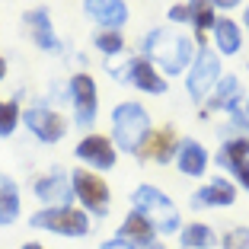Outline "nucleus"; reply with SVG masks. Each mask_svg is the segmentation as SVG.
<instances>
[{
  "mask_svg": "<svg viewBox=\"0 0 249 249\" xmlns=\"http://www.w3.org/2000/svg\"><path fill=\"white\" fill-rule=\"evenodd\" d=\"M195 52H198L195 38H192L185 29L169 26V22L166 26L147 29L144 36H141V48H138L141 58L150 61L166 80L169 77H185L189 64L195 61Z\"/></svg>",
  "mask_w": 249,
  "mask_h": 249,
  "instance_id": "1",
  "label": "nucleus"
},
{
  "mask_svg": "<svg viewBox=\"0 0 249 249\" xmlns=\"http://www.w3.org/2000/svg\"><path fill=\"white\" fill-rule=\"evenodd\" d=\"M150 131H154V115H150V109L141 99L115 103V109L109 115V138L118 147V154L138 157L144 150Z\"/></svg>",
  "mask_w": 249,
  "mask_h": 249,
  "instance_id": "2",
  "label": "nucleus"
},
{
  "mask_svg": "<svg viewBox=\"0 0 249 249\" xmlns=\"http://www.w3.org/2000/svg\"><path fill=\"white\" fill-rule=\"evenodd\" d=\"M131 211H141L150 224H154L157 236H179L182 230V214H179V205L160 185H150V182H141L138 189L131 192Z\"/></svg>",
  "mask_w": 249,
  "mask_h": 249,
  "instance_id": "3",
  "label": "nucleus"
},
{
  "mask_svg": "<svg viewBox=\"0 0 249 249\" xmlns=\"http://www.w3.org/2000/svg\"><path fill=\"white\" fill-rule=\"evenodd\" d=\"M103 71L109 73L115 83H124V87H134L144 96H166L169 80L157 71L154 64L141 54H118V58H106Z\"/></svg>",
  "mask_w": 249,
  "mask_h": 249,
  "instance_id": "4",
  "label": "nucleus"
},
{
  "mask_svg": "<svg viewBox=\"0 0 249 249\" xmlns=\"http://www.w3.org/2000/svg\"><path fill=\"white\" fill-rule=\"evenodd\" d=\"M71 189H73V205L83 208L93 220H106L112 211V185L106 182L103 173H93L87 166L71 169Z\"/></svg>",
  "mask_w": 249,
  "mask_h": 249,
  "instance_id": "5",
  "label": "nucleus"
},
{
  "mask_svg": "<svg viewBox=\"0 0 249 249\" xmlns=\"http://www.w3.org/2000/svg\"><path fill=\"white\" fill-rule=\"evenodd\" d=\"M29 227L45 230L54 236H67V240H80L89 236L93 230V217L77 205H58V208H36L29 214Z\"/></svg>",
  "mask_w": 249,
  "mask_h": 249,
  "instance_id": "6",
  "label": "nucleus"
},
{
  "mask_svg": "<svg viewBox=\"0 0 249 249\" xmlns=\"http://www.w3.org/2000/svg\"><path fill=\"white\" fill-rule=\"evenodd\" d=\"M67 99L73 109V128L89 134L99 118V83L89 71H73L67 77Z\"/></svg>",
  "mask_w": 249,
  "mask_h": 249,
  "instance_id": "7",
  "label": "nucleus"
},
{
  "mask_svg": "<svg viewBox=\"0 0 249 249\" xmlns=\"http://www.w3.org/2000/svg\"><path fill=\"white\" fill-rule=\"evenodd\" d=\"M220 77H224V58L214 52L211 45L198 48L195 61L189 64V71H185V77H182V80H185V96H189L192 103L201 109L205 99L211 96V89L217 87Z\"/></svg>",
  "mask_w": 249,
  "mask_h": 249,
  "instance_id": "8",
  "label": "nucleus"
},
{
  "mask_svg": "<svg viewBox=\"0 0 249 249\" xmlns=\"http://www.w3.org/2000/svg\"><path fill=\"white\" fill-rule=\"evenodd\" d=\"M22 128H26L38 144L54 147V144H61V141L67 138V131H71V118H67L61 109L48 106L45 99H38V103H32V106L22 109Z\"/></svg>",
  "mask_w": 249,
  "mask_h": 249,
  "instance_id": "9",
  "label": "nucleus"
},
{
  "mask_svg": "<svg viewBox=\"0 0 249 249\" xmlns=\"http://www.w3.org/2000/svg\"><path fill=\"white\" fill-rule=\"evenodd\" d=\"M32 195L38 208H58L73 205V189H71V169H61V163H52L48 173L32 179Z\"/></svg>",
  "mask_w": 249,
  "mask_h": 249,
  "instance_id": "10",
  "label": "nucleus"
},
{
  "mask_svg": "<svg viewBox=\"0 0 249 249\" xmlns=\"http://www.w3.org/2000/svg\"><path fill=\"white\" fill-rule=\"evenodd\" d=\"M73 157H77L87 169H93V173H109V169H115V163H118V147L112 144L109 134L89 131V134H83V138L77 141Z\"/></svg>",
  "mask_w": 249,
  "mask_h": 249,
  "instance_id": "11",
  "label": "nucleus"
},
{
  "mask_svg": "<svg viewBox=\"0 0 249 249\" xmlns=\"http://www.w3.org/2000/svg\"><path fill=\"white\" fill-rule=\"evenodd\" d=\"M22 29L29 36V42L36 45L38 52L45 54H61L64 52V42H61L58 29H54V19H52V10L48 7H32L22 13Z\"/></svg>",
  "mask_w": 249,
  "mask_h": 249,
  "instance_id": "12",
  "label": "nucleus"
},
{
  "mask_svg": "<svg viewBox=\"0 0 249 249\" xmlns=\"http://www.w3.org/2000/svg\"><path fill=\"white\" fill-rule=\"evenodd\" d=\"M236 198H240V189H236L233 179L211 176L208 182H201L195 192H192L189 205H192V211H205V208H230V205H236Z\"/></svg>",
  "mask_w": 249,
  "mask_h": 249,
  "instance_id": "13",
  "label": "nucleus"
},
{
  "mask_svg": "<svg viewBox=\"0 0 249 249\" xmlns=\"http://www.w3.org/2000/svg\"><path fill=\"white\" fill-rule=\"evenodd\" d=\"M176 173L185 179H205L208 169H211L214 157L205 144L198 138H179V147H176Z\"/></svg>",
  "mask_w": 249,
  "mask_h": 249,
  "instance_id": "14",
  "label": "nucleus"
},
{
  "mask_svg": "<svg viewBox=\"0 0 249 249\" xmlns=\"http://www.w3.org/2000/svg\"><path fill=\"white\" fill-rule=\"evenodd\" d=\"M83 16L96 29L124 32V26L131 19V10H128V0H83Z\"/></svg>",
  "mask_w": 249,
  "mask_h": 249,
  "instance_id": "15",
  "label": "nucleus"
},
{
  "mask_svg": "<svg viewBox=\"0 0 249 249\" xmlns=\"http://www.w3.org/2000/svg\"><path fill=\"white\" fill-rule=\"evenodd\" d=\"M243 96H246L243 80L236 77V73H224V77L217 80V87L211 89V96L205 99V106L198 109V118H208L211 112H230L233 106L243 103Z\"/></svg>",
  "mask_w": 249,
  "mask_h": 249,
  "instance_id": "16",
  "label": "nucleus"
},
{
  "mask_svg": "<svg viewBox=\"0 0 249 249\" xmlns=\"http://www.w3.org/2000/svg\"><path fill=\"white\" fill-rule=\"evenodd\" d=\"M176 147H179V134L173 124H154V131L147 138L144 150L138 154V160H150V163H173L176 160Z\"/></svg>",
  "mask_w": 249,
  "mask_h": 249,
  "instance_id": "17",
  "label": "nucleus"
},
{
  "mask_svg": "<svg viewBox=\"0 0 249 249\" xmlns=\"http://www.w3.org/2000/svg\"><path fill=\"white\" fill-rule=\"evenodd\" d=\"M243 42H246V32H243L240 19L233 16H217L211 29V48L220 54V58H236L243 52Z\"/></svg>",
  "mask_w": 249,
  "mask_h": 249,
  "instance_id": "18",
  "label": "nucleus"
},
{
  "mask_svg": "<svg viewBox=\"0 0 249 249\" xmlns=\"http://www.w3.org/2000/svg\"><path fill=\"white\" fill-rule=\"evenodd\" d=\"M185 7H189V29H192V38H195L198 48H205L211 45V29L214 22H217V10H214L211 0H185Z\"/></svg>",
  "mask_w": 249,
  "mask_h": 249,
  "instance_id": "19",
  "label": "nucleus"
},
{
  "mask_svg": "<svg viewBox=\"0 0 249 249\" xmlns=\"http://www.w3.org/2000/svg\"><path fill=\"white\" fill-rule=\"evenodd\" d=\"M22 217V192L10 173H0V230L13 227Z\"/></svg>",
  "mask_w": 249,
  "mask_h": 249,
  "instance_id": "20",
  "label": "nucleus"
},
{
  "mask_svg": "<svg viewBox=\"0 0 249 249\" xmlns=\"http://www.w3.org/2000/svg\"><path fill=\"white\" fill-rule=\"evenodd\" d=\"M115 236H122L124 243H131V246H138V249H144V246H150L154 240H160L157 230H154V224H150L141 211H128V214H124V220L118 224Z\"/></svg>",
  "mask_w": 249,
  "mask_h": 249,
  "instance_id": "21",
  "label": "nucleus"
},
{
  "mask_svg": "<svg viewBox=\"0 0 249 249\" xmlns=\"http://www.w3.org/2000/svg\"><path fill=\"white\" fill-rule=\"evenodd\" d=\"M214 166L224 169V173H233L240 163L249 160V134H236V138L220 141V147L214 150Z\"/></svg>",
  "mask_w": 249,
  "mask_h": 249,
  "instance_id": "22",
  "label": "nucleus"
},
{
  "mask_svg": "<svg viewBox=\"0 0 249 249\" xmlns=\"http://www.w3.org/2000/svg\"><path fill=\"white\" fill-rule=\"evenodd\" d=\"M217 243H220L217 230L205 220H189L179 230V246L182 249H217Z\"/></svg>",
  "mask_w": 249,
  "mask_h": 249,
  "instance_id": "23",
  "label": "nucleus"
},
{
  "mask_svg": "<svg viewBox=\"0 0 249 249\" xmlns=\"http://www.w3.org/2000/svg\"><path fill=\"white\" fill-rule=\"evenodd\" d=\"M96 52L103 58H118V54L128 52V42H124V32L118 29H93V38H89Z\"/></svg>",
  "mask_w": 249,
  "mask_h": 249,
  "instance_id": "24",
  "label": "nucleus"
},
{
  "mask_svg": "<svg viewBox=\"0 0 249 249\" xmlns=\"http://www.w3.org/2000/svg\"><path fill=\"white\" fill-rule=\"evenodd\" d=\"M22 124V103L19 99H0V138H13Z\"/></svg>",
  "mask_w": 249,
  "mask_h": 249,
  "instance_id": "25",
  "label": "nucleus"
},
{
  "mask_svg": "<svg viewBox=\"0 0 249 249\" xmlns=\"http://www.w3.org/2000/svg\"><path fill=\"white\" fill-rule=\"evenodd\" d=\"M217 249H249V227H246V224L227 227L224 233H220Z\"/></svg>",
  "mask_w": 249,
  "mask_h": 249,
  "instance_id": "26",
  "label": "nucleus"
},
{
  "mask_svg": "<svg viewBox=\"0 0 249 249\" xmlns=\"http://www.w3.org/2000/svg\"><path fill=\"white\" fill-rule=\"evenodd\" d=\"M166 22H169V26H176V29H185V26H189V7H185V3H169Z\"/></svg>",
  "mask_w": 249,
  "mask_h": 249,
  "instance_id": "27",
  "label": "nucleus"
},
{
  "mask_svg": "<svg viewBox=\"0 0 249 249\" xmlns=\"http://www.w3.org/2000/svg\"><path fill=\"white\" fill-rule=\"evenodd\" d=\"M230 179L236 182V189H240V192H249V160H246V163H240V166L230 173Z\"/></svg>",
  "mask_w": 249,
  "mask_h": 249,
  "instance_id": "28",
  "label": "nucleus"
},
{
  "mask_svg": "<svg viewBox=\"0 0 249 249\" xmlns=\"http://www.w3.org/2000/svg\"><path fill=\"white\" fill-rule=\"evenodd\" d=\"M211 3H214V10H217L220 16H227V13H233V10L246 7V0H211Z\"/></svg>",
  "mask_w": 249,
  "mask_h": 249,
  "instance_id": "29",
  "label": "nucleus"
},
{
  "mask_svg": "<svg viewBox=\"0 0 249 249\" xmlns=\"http://www.w3.org/2000/svg\"><path fill=\"white\" fill-rule=\"evenodd\" d=\"M99 249H138V246L124 243L122 236H109V240H103V243H99Z\"/></svg>",
  "mask_w": 249,
  "mask_h": 249,
  "instance_id": "30",
  "label": "nucleus"
},
{
  "mask_svg": "<svg viewBox=\"0 0 249 249\" xmlns=\"http://www.w3.org/2000/svg\"><path fill=\"white\" fill-rule=\"evenodd\" d=\"M7 73H10V61L3 58V54H0V83L7 80Z\"/></svg>",
  "mask_w": 249,
  "mask_h": 249,
  "instance_id": "31",
  "label": "nucleus"
},
{
  "mask_svg": "<svg viewBox=\"0 0 249 249\" xmlns=\"http://www.w3.org/2000/svg\"><path fill=\"white\" fill-rule=\"evenodd\" d=\"M19 249H48V246H45V243H38V240H26Z\"/></svg>",
  "mask_w": 249,
  "mask_h": 249,
  "instance_id": "32",
  "label": "nucleus"
},
{
  "mask_svg": "<svg viewBox=\"0 0 249 249\" xmlns=\"http://www.w3.org/2000/svg\"><path fill=\"white\" fill-rule=\"evenodd\" d=\"M240 26H243V32H249V3L243 7V19H240Z\"/></svg>",
  "mask_w": 249,
  "mask_h": 249,
  "instance_id": "33",
  "label": "nucleus"
},
{
  "mask_svg": "<svg viewBox=\"0 0 249 249\" xmlns=\"http://www.w3.org/2000/svg\"><path fill=\"white\" fill-rule=\"evenodd\" d=\"M144 249H169V246H166V243H163V240H154V243H150V246H144Z\"/></svg>",
  "mask_w": 249,
  "mask_h": 249,
  "instance_id": "34",
  "label": "nucleus"
},
{
  "mask_svg": "<svg viewBox=\"0 0 249 249\" xmlns=\"http://www.w3.org/2000/svg\"><path fill=\"white\" fill-rule=\"evenodd\" d=\"M243 109H246V118H249V89H246V96H243Z\"/></svg>",
  "mask_w": 249,
  "mask_h": 249,
  "instance_id": "35",
  "label": "nucleus"
},
{
  "mask_svg": "<svg viewBox=\"0 0 249 249\" xmlns=\"http://www.w3.org/2000/svg\"><path fill=\"white\" fill-rule=\"evenodd\" d=\"M246 71H249V58H246Z\"/></svg>",
  "mask_w": 249,
  "mask_h": 249,
  "instance_id": "36",
  "label": "nucleus"
},
{
  "mask_svg": "<svg viewBox=\"0 0 249 249\" xmlns=\"http://www.w3.org/2000/svg\"><path fill=\"white\" fill-rule=\"evenodd\" d=\"M176 249H182V246H176Z\"/></svg>",
  "mask_w": 249,
  "mask_h": 249,
  "instance_id": "37",
  "label": "nucleus"
}]
</instances>
